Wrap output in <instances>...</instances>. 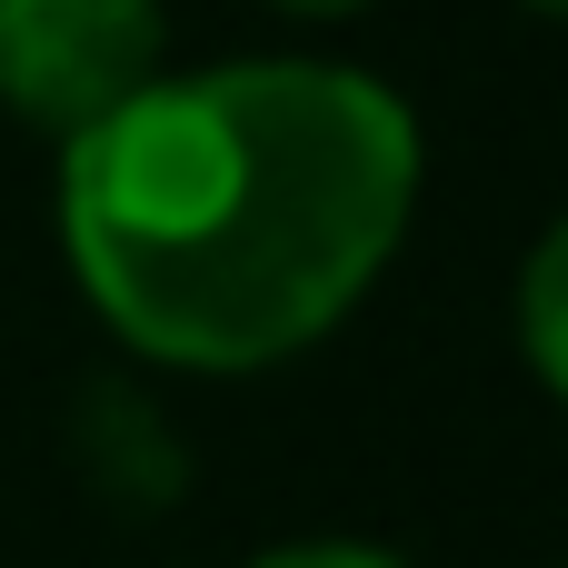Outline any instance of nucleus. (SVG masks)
<instances>
[{
	"instance_id": "obj_4",
	"label": "nucleus",
	"mask_w": 568,
	"mask_h": 568,
	"mask_svg": "<svg viewBox=\"0 0 568 568\" xmlns=\"http://www.w3.org/2000/svg\"><path fill=\"white\" fill-rule=\"evenodd\" d=\"M250 568H409L379 539H290V549H260Z\"/></svg>"
},
{
	"instance_id": "obj_2",
	"label": "nucleus",
	"mask_w": 568,
	"mask_h": 568,
	"mask_svg": "<svg viewBox=\"0 0 568 568\" xmlns=\"http://www.w3.org/2000/svg\"><path fill=\"white\" fill-rule=\"evenodd\" d=\"M170 60V0H0V110L50 140L130 110Z\"/></svg>"
},
{
	"instance_id": "obj_1",
	"label": "nucleus",
	"mask_w": 568,
	"mask_h": 568,
	"mask_svg": "<svg viewBox=\"0 0 568 568\" xmlns=\"http://www.w3.org/2000/svg\"><path fill=\"white\" fill-rule=\"evenodd\" d=\"M419 210V120L339 60H220L150 80L60 140V250L90 310L160 369H270L329 339Z\"/></svg>"
},
{
	"instance_id": "obj_3",
	"label": "nucleus",
	"mask_w": 568,
	"mask_h": 568,
	"mask_svg": "<svg viewBox=\"0 0 568 568\" xmlns=\"http://www.w3.org/2000/svg\"><path fill=\"white\" fill-rule=\"evenodd\" d=\"M519 349H529L539 389L568 409V210L539 230V250L519 270Z\"/></svg>"
},
{
	"instance_id": "obj_5",
	"label": "nucleus",
	"mask_w": 568,
	"mask_h": 568,
	"mask_svg": "<svg viewBox=\"0 0 568 568\" xmlns=\"http://www.w3.org/2000/svg\"><path fill=\"white\" fill-rule=\"evenodd\" d=\"M280 10H359V0H280Z\"/></svg>"
},
{
	"instance_id": "obj_6",
	"label": "nucleus",
	"mask_w": 568,
	"mask_h": 568,
	"mask_svg": "<svg viewBox=\"0 0 568 568\" xmlns=\"http://www.w3.org/2000/svg\"><path fill=\"white\" fill-rule=\"evenodd\" d=\"M529 10H549V20H568V0H529Z\"/></svg>"
}]
</instances>
